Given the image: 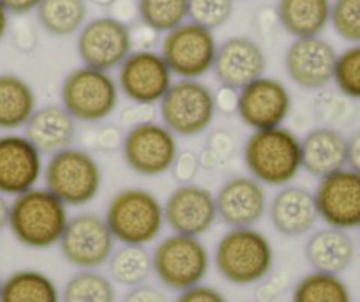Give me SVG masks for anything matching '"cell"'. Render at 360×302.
Instances as JSON below:
<instances>
[{
	"instance_id": "1",
	"label": "cell",
	"mask_w": 360,
	"mask_h": 302,
	"mask_svg": "<svg viewBox=\"0 0 360 302\" xmlns=\"http://www.w3.org/2000/svg\"><path fill=\"white\" fill-rule=\"evenodd\" d=\"M274 246L255 227L228 228L214 249V265L226 283L252 287L274 269Z\"/></svg>"
},
{
	"instance_id": "2",
	"label": "cell",
	"mask_w": 360,
	"mask_h": 302,
	"mask_svg": "<svg viewBox=\"0 0 360 302\" xmlns=\"http://www.w3.org/2000/svg\"><path fill=\"white\" fill-rule=\"evenodd\" d=\"M249 175L269 187L293 184L302 170L300 138L288 127L252 131L242 149Z\"/></svg>"
},
{
	"instance_id": "3",
	"label": "cell",
	"mask_w": 360,
	"mask_h": 302,
	"mask_svg": "<svg viewBox=\"0 0 360 302\" xmlns=\"http://www.w3.org/2000/svg\"><path fill=\"white\" fill-rule=\"evenodd\" d=\"M69 218V207L46 187L37 186L13 198L8 228L25 248L50 249L58 246Z\"/></svg>"
},
{
	"instance_id": "4",
	"label": "cell",
	"mask_w": 360,
	"mask_h": 302,
	"mask_svg": "<svg viewBox=\"0 0 360 302\" xmlns=\"http://www.w3.org/2000/svg\"><path fill=\"white\" fill-rule=\"evenodd\" d=\"M105 220L120 244L148 246L161 237L166 227L165 203L152 191L126 187L108 201Z\"/></svg>"
},
{
	"instance_id": "5",
	"label": "cell",
	"mask_w": 360,
	"mask_h": 302,
	"mask_svg": "<svg viewBox=\"0 0 360 302\" xmlns=\"http://www.w3.org/2000/svg\"><path fill=\"white\" fill-rule=\"evenodd\" d=\"M44 187L68 207L94 201L103 187V172L89 151L69 147L50 156L44 165Z\"/></svg>"
},
{
	"instance_id": "6",
	"label": "cell",
	"mask_w": 360,
	"mask_h": 302,
	"mask_svg": "<svg viewBox=\"0 0 360 302\" xmlns=\"http://www.w3.org/2000/svg\"><path fill=\"white\" fill-rule=\"evenodd\" d=\"M210 263L212 258L202 237L172 234L162 237L152 251L155 277L176 294L202 284L209 276Z\"/></svg>"
},
{
	"instance_id": "7",
	"label": "cell",
	"mask_w": 360,
	"mask_h": 302,
	"mask_svg": "<svg viewBox=\"0 0 360 302\" xmlns=\"http://www.w3.org/2000/svg\"><path fill=\"white\" fill-rule=\"evenodd\" d=\"M119 97L117 80L108 71L89 65L72 69L60 87L62 106L76 122H103L117 110Z\"/></svg>"
},
{
	"instance_id": "8",
	"label": "cell",
	"mask_w": 360,
	"mask_h": 302,
	"mask_svg": "<svg viewBox=\"0 0 360 302\" xmlns=\"http://www.w3.org/2000/svg\"><path fill=\"white\" fill-rule=\"evenodd\" d=\"M214 90L200 80L173 82L159 103L161 122L175 137L195 138L205 133L216 117Z\"/></svg>"
},
{
	"instance_id": "9",
	"label": "cell",
	"mask_w": 360,
	"mask_h": 302,
	"mask_svg": "<svg viewBox=\"0 0 360 302\" xmlns=\"http://www.w3.org/2000/svg\"><path fill=\"white\" fill-rule=\"evenodd\" d=\"M115 244L105 216L86 210L69 218L58 249L62 258L78 270H98L112 258Z\"/></svg>"
},
{
	"instance_id": "10",
	"label": "cell",
	"mask_w": 360,
	"mask_h": 302,
	"mask_svg": "<svg viewBox=\"0 0 360 302\" xmlns=\"http://www.w3.org/2000/svg\"><path fill=\"white\" fill-rule=\"evenodd\" d=\"M217 46L219 44L212 30L195 22H186L165 34L159 54L173 76L180 80H200L212 71Z\"/></svg>"
},
{
	"instance_id": "11",
	"label": "cell",
	"mask_w": 360,
	"mask_h": 302,
	"mask_svg": "<svg viewBox=\"0 0 360 302\" xmlns=\"http://www.w3.org/2000/svg\"><path fill=\"white\" fill-rule=\"evenodd\" d=\"M180 152L176 137L162 122L131 127L124 134L122 158L131 172L141 177H159L172 170Z\"/></svg>"
},
{
	"instance_id": "12",
	"label": "cell",
	"mask_w": 360,
	"mask_h": 302,
	"mask_svg": "<svg viewBox=\"0 0 360 302\" xmlns=\"http://www.w3.org/2000/svg\"><path fill=\"white\" fill-rule=\"evenodd\" d=\"M133 44L129 25L112 16H99L89 20L78 32L76 51L83 65L110 73L133 54Z\"/></svg>"
},
{
	"instance_id": "13",
	"label": "cell",
	"mask_w": 360,
	"mask_h": 302,
	"mask_svg": "<svg viewBox=\"0 0 360 302\" xmlns=\"http://www.w3.org/2000/svg\"><path fill=\"white\" fill-rule=\"evenodd\" d=\"M117 83L133 105L155 106L173 85V73L161 54L136 50L119 68Z\"/></svg>"
},
{
	"instance_id": "14",
	"label": "cell",
	"mask_w": 360,
	"mask_h": 302,
	"mask_svg": "<svg viewBox=\"0 0 360 302\" xmlns=\"http://www.w3.org/2000/svg\"><path fill=\"white\" fill-rule=\"evenodd\" d=\"M314 193L318 216L327 227L338 230L360 228V173L342 168L318 182Z\"/></svg>"
},
{
	"instance_id": "15",
	"label": "cell",
	"mask_w": 360,
	"mask_h": 302,
	"mask_svg": "<svg viewBox=\"0 0 360 302\" xmlns=\"http://www.w3.org/2000/svg\"><path fill=\"white\" fill-rule=\"evenodd\" d=\"M165 220L173 234L202 237L219 221L216 194L200 184H180L166 198Z\"/></svg>"
},
{
	"instance_id": "16",
	"label": "cell",
	"mask_w": 360,
	"mask_h": 302,
	"mask_svg": "<svg viewBox=\"0 0 360 302\" xmlns=\"http://www.w3.org/2000/svg\"><path fill=\"white\" fill-rule=\"evenodd\" d=\"M292 112V94L283 82L262 76L238 90L237 115L249 130L281 127Z\"/></svg>"
},
{
	"instance_id": "17",
	"label": "cell",
	"mask_w": 360,
	"mask_h": 302,
	"mask_svg": "<svg viewBox=\"0 0 360 302\" xmlns=\"http://www.w3.org/2000/svg\"><path fill=\"white\" fill-rule=\"evenodd\" d=\"M43 173V154L25 134H0V193L20 196L37 187Z\"/></svg>"
},
{
	"instance_id": "18",
	"label": "cell",
	"mask_w": 360,
	"mask_h": 302,
	"mask_svg": "<svg viewBox=\"0 0 360 302\" xmlns=\"http://www.w3.org/2000/svg\"><path fill=\"white\" fill-rule=\"evenodd\" d=\"M338 55L321 36L295 39L285 54L286 75L299 89L321 90L334 82Z\"/></svg>"
},
{
	"instance_id": "19",
	"label": "cell",
	"mask_w": 360,
	"mask_h": 302,
	"mask_svg": "<svg viewBox=\"0 0 360 302\" xmlns=\"http://www.w3.org/2000/svg\"><path fill=\"white\" fill-rule=\"evenodd\" d=\"M217 214L228 228L255 227L269 210V196L262 182L251 175L228 179L216 193Z\"/></svg>"
},
{
	"instance_id": "20",
	"label": "cell",
	"mask_w": 360,
	"mask_h": 302,
	"mask_svg": "<svg viewBox=\"0 0 360 302\" xmlns=\"http://www.w3.org/2000/svg\"><path fill=\"white\" fill-rule=\"evenodd\" d=\"M266 57L263 48L248 36H235L217 46L214 75L219 85L242 90L265 76Z\"/></svg>"
},
{
	"instance_id": "21",
	"label": "cell",
	"mask_w": 360,
	"mask_h": 302,
	"mask_svg": "<svg viewBox=\"0 0 360 302\" xmlns=\"http://www.w3.org/2000/svg\"><path fill=\"white\" fill-rule=\"evenodd\" d=\"M266 214L276 232L290 239L309 234L320 220L314 193L299 184L279 187L269 200Z\"/></svg>"
},
{
	"instance_id": "22",
	"label": "cell",
	"mask_w": 360,
	"mask_h": 302,
	"mask_svg": "<svg viewBox=\"0 0 360 302\" xmlns=\"http://www.w3.org/2000/svg\"><path fill=\"white\" fill-rule=\"evenodd\" d=\"M302 170L323 179L348 166V137L341 130L318 126L300 138Z\"/></svg>"
},
{
	"instance_id": "23",
	"label": "cell",
	"mask_w": 360,
	"mask_h": 302,
	"mask_svg": "<svg viewBox=\"0 0 360 302\" xmlns=\"http://www.w3.org/2000/svg\"><path fill=\"white\" fill-rule=\"evenodd\" d=\"M23 131V134L43 156H53L64 149L72 147L78 134L76 120L62 105H46L37 108Z\"/></svg>"
},
{
	"instance_id": "24",
	"label": "cell",
	"mask_w": 360,
	"mask_h": 302,
	"mask_svg": "<svg viewBox=\"0 0 360 302\" xmlns=\"http://www.w3.org/2000/svg\"><path fill=\"white\" fill-rule=\"evenodd\" d=\"M356 255V246L352 235L345 230L325 227L316 230L306 242L304 256L311 269L316 272L341 276L349 269Z\"/></svg>"
},
{
	"instance_id": "25",
	"label": "cell",
	"mask_w": 360,
	"mask_h": 302,
	"mask_svg": "<svg viewBox=\"0 0 360 302\" xmlns=\"http://www.w3.org/2000/svg\"><path fill=\"white\" fill-rule=\"evenodd\" d=\"M276 13L293 39L320 37L330 23L332 0H279Z\"/></svg>"
},
{
	"instance_id": "26",
	"label": "cell",
	"mask_w": 360,
	"mask_h": 302,
	"mask_svg": "<svg viewBox=\"0 0 360 302\" xmlns=\"http://www.w3.org/2000/svg\"><path fill=\"white\" fill-rule=\"evenodd\" d=\"M37 110L32 85L13 73L0 75V131L16 133L23 130Z\"/></svg>"
},
{
	"instance_id": "27",
	"label": "cell",
	"mask_w": 360,
	"mask_h": 302,
	"mask_svg": "<svg viewBox=\"0 0 360 302\" xmlns=\"http://www.w3.org/2000/svg\"><path fill=\"white\" fill-rule=\"evenodd\" d=\"M0 302H62L57 283L36 269H20L2 283Z\"/></svg>"
},
{
	"instance_id": "28",
	"label": "cell",
	"mask_w": 360,
	"mask_h": 302,
	"mask_svg": "<svg viewBox=\"0 0 360 302\" xmlns=\"http://www.w3.org/2000/svg\"><path fill=\"white\" fill-rule=\"evenodd\" d=\"M36 13L41 27L55 37L78 34L89 22L86 0H43Z\"/></svg>"
},
{
	"instance_id": "29",
	"label": "cell",
	"mask_w": 360,
	"mask_h": 302,
	"mask_svg": "<svg viewBox=\"0 0 360 302\" xmlns=\"http://www.w3.org/2000/svg\"><path fill=\"white\" fill-rule=\"evenodd\" d=\"M106 265H108L110 279L124 288H134L147 283L150 274L154 272L152 253L148 251L147 246L122 244L120 248H115Z\"/></svg>"
},
{
	"instance_id": "30",
	"label": "cell",
	"mask_w": 360,
	"mask_h": 302,
	"mask_svg": "<svg viewBox=\"0 0 360 302\" xmlns=\"http://www.w3.org/2000/svg\"><path fill=\"white\" fill-rule=\"evenodd\" d=\"M292 302H353V297L341 276L313 270L297 281Z\"/></svg>"
},
{
	"instance_id": "31",
	"label": "cell",
	"mask_w": 360,
	"mask_h": 302,
	"mask_svg": "<svg viewBox=\"0 0 360 302\" xmlns=\"http://www.w3.org/2000/svg\"><path fill=\"white\" fill-rule=\"evenodd\" d=\"M62 302H117L115 283L99 270H78L60 290Z\"/></svg>"
},
{
	"instance_id": "32",
	"label": "cell",
	"mask_w": 360,
	"mask_h": 302,
	"mask_svg": "<svg viewBox=\"0 0 360 302\" xmlns=\"http://www.w3.org/2000/svg\"><path fill=\"white\" fill-rule=\"evenodd\" d=\"M141 23L155 34H168L189 18V0H138Z\"/></svg>"
},
{
	"instance_id": "33",
	"label": "cell",
	"mask_w": 360,
	"mask_h": 302,
	"mask_svg": "<svg viewBox=\"0 0 360 302\" xmlns=\"http://www.w3.org/2000/svg\"><path fill=\"white\" fill-rule=\"evenodd\" d=\"M334 83L349 101H360V44H352L338 55Z\"/></svg>"
},
{
	"instance_id": "34",
	"label": "cell",
	"mask_w": 360,
	"mask_h": 302,
	"mask_svg": "<svg viewBox=\"0 0 360 302\" xmlns=\"http://www.w3.org/2000/svg\"><path fill=\"white\" fill-rule=\"evenodd\" d=\"M235 0H189V22L216 30L233 15Z\"/></svg>"
},
{
	"instance_id": "35",
	"label": "cell",
	"mask_w": 360,
	"mask_h": 302,
	"mask_svg": "<svg viewBox=\"0 0 360 302\" xmlns=\"http://www.w3.org/2000/svg\"><path fill=\"white\" fill-rule=\"evenodd\" d=\"M330 25L341 39L360 44V0H334Z\"/></svg>"
},
{
	"instance_id": "36",
	"label": "cell",
	"mask_w": 360,
	"mask_h": 302,
	"mask_svg": "<svg viewBox=\"0 0 360 302\" xmlns=\"http://www.w3.org/2000/svg\"><path fill=\"white\" fill-rule=\"evenodd\" d=\"M235 138L226 131H214L207 138V145L200 154V165L205 170H216L224 161L233 158Z\"/></svg>"
},
{
	"instance_id": "37",
	"label": "cell",
	"mask_w": 360,
	"mask_h": 302,
	"mask_svg": "<svg viewBox=\"0 0 360 302\" xmlns=\"http://www.w3.org/2000/svg\"><path fill=\"white\" fill-rule=\"evenodd\" d=\"M200 168H202V165H200V154H196L191 149H184V151H180L179 154H176L169 173H172L175 182L180 186V184L195 182Z\"/></svg>"
},
{
	"instance_id": "38",
	"label": "cell",
	"mask_w": 360,
	"mask_h": 302,
	"mask_svg": "<svg viewBox=\"0 0 360 302\" xmlns=\"http://www.w3.org/2000/svg\"><path fill=\"white\" fill-rule=\"evenodd\" d=\"M342 96V94H341ZM348 115V103H346V97H323L316 103V117L321 120V126L335 127L338 130V124L342 122Z\"/></svg>"
},
{
	"instance_id": "39",
	"label": "cell",
	"mask_w": 360,
	"mask_h": 302,
	"mask_svg": "<svg viewBox=\"0 0 360 302\" xmlns=\"http://www.w3.org/2000/svg\"><path fill=\"white\" fill-rule=\"evenodd\" d=\"M124 134L126 133L117 126H101L94 133V149L103 154L122 151Z\"/></svg>"
},
{
	"instance_id": "40",
	"label": "cell",
	"mask_w": 360,
	"mask_h": 302,
	"mask_svg": "<svg viewBox=\"0 0 360 302\" xmlns=\"http://www.w3.org/2000/svg\"><path fill=\"white\" fill-rule=\"evenodd\" d=\"M173 302H228V298L224 297L223 291L217 290L212 284L202 283L180 291Z\"/></svg>"
},
{
	"instance_id": "41",
	"label": "cell",
	"mask_w": 360,
	"mask_h": 302,
	"mask_svg": "<svg viewBox=\"0 0 360 302\" xmlns=\"http://www.w3.org/2000/svg\"><path fill=\"white\" fill-rule=\"evenodd\" d=\"M122 302H168V297L161 288L143 283L140 287L129 288L127 294L124 295Z\"/></svg>"
},
{
	"instance_id": "42",
	"label": "cell",
	"mask_w": 360,
	"mask_h": 302,
	"mask_svg": "<svg viewBox=\"0 0 360 302\" xmlns=\"http://www.w3.org/2000/svg\"><path fill=\"white\" fill-rule=\"evenodd\" d=\"M122 124L131 130V127H136L141 126V124H148V122H154L155 119V112H154V106H148V105H133L131 108L124 110L122 113Z\"/></svg>"
},
{
	"instance_id": "43",
	"label": "cell",
	"mask_w": 360,
	"mask_h": 302,
	"mask_svg": "<svg viewBox=\"0 0 360 302\" xmlns=\"http://www.w3.org/2000/svg\"><path fill=\"white\" fill-rule=\"evenodd\" d=\"M214 101H216L217 112L224 113V115H233V113H237L238 90L221 85L219 90L214 92Z\"/></svg>"
},
{
	"instance_id": "44",
	"label": "cell",
	"mask_w": 360,
	"mask_h": 302,
	"mask_svg": "<svg viewBox=\"0 0 360 302\" xmlns=\"http://www.w3.org/2000/svg\"><path fill=\"white\" fill-rule=\"evenodd\" d=\"M110 9H112V15L110 16L126 23V25L129 20L138 16V2H134V0H115Z\"/></svg>"
},
{
	"instance_id": "45",
	"label": "cell",
	"mask_w": 360,
	"mask_h": 302,
	"mask_svg": "<svg viewBox=\"0 0 360 302\" xmlns=\"http://www.w3.org/2000/svg\"><path fill=\"white\" fill-rule=\"evenodd\" d=\"M43 0H0V4L8 9L9 15L23 16L29 13L36 11Z\"/></svg>"
},
{
	"instance_id": "46",
	"label": "cell",
	"mask_w": 360,
	"mask_h": 302,
	"mask_svg": "<svg viewBox=\"0 0 360 302\" xmlns=\"http://www.w3.org/2000/svg\"><path fill=\"white\" fill-rule=\"evenodd\" d=\"M348 168L360 173V130L348 137Z\"/></svg>"
},
{
	"instance_id": "47",
	"label": "cell",
	"mask_w": 360,
	"mask_h": 302,
	"mask_svg": "<svg viewBox=\"0 0 360 302\" xmlns=\"http://www.w3.org/2000/svg\"><path fill=\"white\" fill-rule=\"evenodd\" d=\"M256 287H258L256 288V301L258 302H272L278 297V294H281L278 284H276V281L263 279L262 283H258Z\"/></svg>"
},
{
	"instance_id": "48",
	"label": "cell",
	"mask_w": 360,
	"mask_h": 302,
	"mask_svg": "<svg viewBox=\"0 0 360 302\" xmlns=\"http://www.w3.org/2000/svg\"><path fill=\"white\" fill-rule=\"evenodd\" d=\"M9 210H11V201L0 193V234L9 227Z\"/></svg>"
},
{
	"instance_id": "49",
	"label": "cell",
	"mask_w": 360,
	"mask_h": 302,
	"mask_svg": "<svg viewBox=\"0 0 360 302\" xmlns=\"http://www.w3.org/2000/svg\"><path fill=\"white\" fill-rule=\"evenodd\" d=\"M9 13L4 6L0 4V41L4 39L8 36V30H9Z\"/></svg>"
},
{
	"instance_id": "50",
	"label": "cell",
	"mask_w": 360,
	"mask_h": 302,
	"mask_svg": "<svg viewBox=\"0 0 360 302\" xmlns=\"http://www.w3.org/2000/svg\"><path fill=\"white\" fill-rule=\"evenodd\" d=\"M115 0H86V4L101 6V8H112Z\"/></svg>"
},
{
	"instance_id": "51",
	"label": "cell",
	"mask_w": 360,
	"mask_h": 302,
	"mask_svg": "<svg viewBox=\"0 0 360 302\" xmlns=\"http://www.w3.org/2000/svg\"><path fill=\"white\" fill-rule=\"evenodd\" d=\"M2 283H4V279H2V276H0V291H2Z\"/></svg>"
},
{
	"instance_id": "52",
	"label": "cell",
	"mask_w": 360,
	"mask_h": 302,
	"mask_svg": "<svg viewBox=\"0 0 360 302\" xmlns=\"http://www.w3.org/2000/svg\"><path fill=\"white\" fill-rule=\"evenodd\" d=\"M359 239H360V228H359Z\"/></svg>"
}]
</instances>
